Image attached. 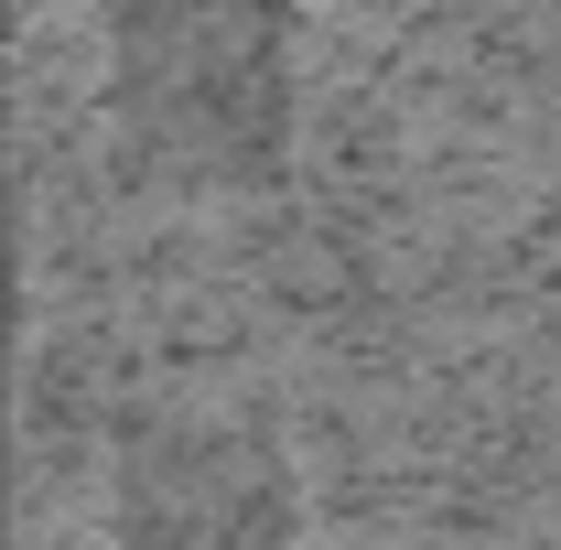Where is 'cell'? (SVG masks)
I'll list each match as a JSON object with an SVG mask.
<instances>
[{
  "mask_svg": "<svg viewBox=\"0 0 561 550\" xmlns=\"http://www.w3.org/2000/svg\"><path fill=\"white\" fill-rule=\"evenodd\" d=\"M130 550H280L271 475L238 443H173L130 475Z\"/></svg>",
  "mask_w": 561,
  "mask_h": 550,
  "instance_id": "cell-1",
  "label": "cell"
}]
</instances>
